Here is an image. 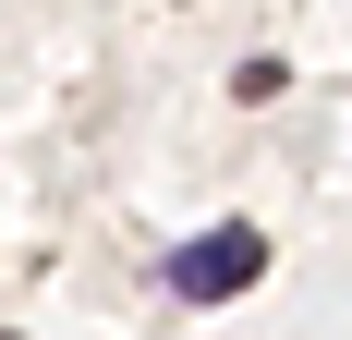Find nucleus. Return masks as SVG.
Returning a JSON list of instances; mask_svg holds the SVG:
<instances>
[{
    "label": "nucleus",
    "mask_w": 352,
    "mask_h": 340,
    "mask_svg": "<svg viewBox=\"0 0 352 340\" xmlns=\"http://www.w3.org/2000/svg\"><path fill=\"white\" fill-rule=\"evenodd\" d=\"M0 340H12V328H0Z\"/></svg>",
    "instance_id": "f03ea898"
},
{
    "label": "nucleus",
    "mask_w": 352,
    "mask_h": 340,
    "mask_svg": "<svg viewBox=\"0 0 352 340\" xmlns=\"http://www.w3.org/2000/svg\"><path fill=\"white\" fill-rule=\"evenodd\" d=\"M158 279H170V304H231V292L267 279V231H255V219H219V231H195Z\"/></svg>",
    "instance_id": "f257e3e1"
}]
</instances>
